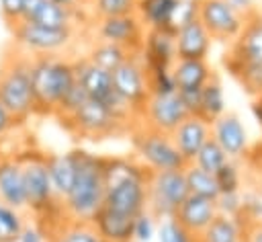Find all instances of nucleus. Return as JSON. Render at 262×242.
I'll use <instances>...</instances> for the list:
<instances>
[{"mask_svg": "<svg viewBox=\"0 0 262 242\" xmlns=\"http://www.w3.org/2000/svg\"><path fill=\"white\" fill-rule=\"evenodd\" d=\"M76 160L78 170L70 193L63 197V209L70 219L92 221L104 201L102 156L90 154L86 150H76Z\"/></svg>", "mask_w": 262, "mask_h": 242, "instance_id": "nucleus-1", "label": "nucleus"}, {"mask_svg": "<svg viewBox=\"0 0 262 242\" xmlns=\"http://www.w3.org/2000/svg\"><path fill=\"white\" fill-rule=\"evenodd\" d=\"M74 66L66 55H31V84L37 115H53L74 86Z\"/></svg>", "mask_w": 262, "mask_h": 242, "instance_id": "nucleus-2", "label": "nucleus"}, {"mask_svg": "<svg viewBox=\"0 0 262 242\" xmlns=\"http://www.w3.org/2000/svg\"><path fill=\"white\" fill-rule=\"evenodd\" d=\"M0 105L14 123H25L35 115V96L31 84V55L18 51L6 53L0 62Z\"/></svg>", "mask_w": 262, "mask_h": 242, "instance_id": "nucleus-3", "label": "nucleus"}, {"mask_svg": "<svg viewBox=\"0 0 262 242\" xmlns=\"http://www.w3.org/2000/svg\"><path fill=\"white\" fill-rule=\"evenodd\" d=\"M131 144L135 158L151 172L160 170H182L186 166L184 158L176 150L168 133L137 125L131 129Z\"/></svg>", "mask_w": 262, "mask_h": 242, "instance_id": "nucleus-4", "label": "nucleus"}, {"mask_svg": "<svg viewBox=\"0 0 262 242\" xmlns=\"http://www.w3.org/2000/svg\"><path fill=\"white\" fill-rule=\"evenodd\" d=\"M10 31L14 47L27 55H61L76 41L78 29H49L20 21Z\"/></svg>", "mask_w": 262, "mask_h": 242, "instance_id": "nucleus-5", "label": "nucleus"}, {"mask_svg": "<svg viewBox=\"0 0 262 242\" xmlns=\"http://www.w3.org/2000/svg\"><path fill=\"white\" fill-rule=\"evenodd\" d=\"M61 123L76 133L78 137L84 139H106V137H115L119 133H125L131 129V125L123 123L121 119H117L102 103L88 98L76 113H72L68 119H61Z\"/></svg>", "mask_w": 262, "mask_h": 242, "instance_id": "nucleus-6", "label": "nucleus"}, {"mask_svg": "<svg viewBox=\"0 0 262 242\" xmlns=\"http://www.w3.org/2000/svg\"><path fill=\"white\" fill-rule=\"evenodd\" d=\"M188 197L184 170H160L149 172L147 178V207L154 219L174 217L178 205Z\"/></svg>", "mask_w": 262, "mask_h": 242, "instance_id": "nucleus-7", "label": "nucleus"}, {"mask_svg": "<svg viewBox=\"0 0 262 242\" xmlns=\"http://www.w3.org/2000/svg\"><path fill=\"white\" fill-rule=\"evenodd\" d=\"M196 18L211 39L223 43H233L246 23V14L235 10L227 0H196Z\"/></svg>", "mask_w": 262, "mask_h": 242, "instance_id": "nucleus-8", "label": "nucleus"}, {"mask_svg": "<svg viewBox=\"0 0 262 242\" xmlns=\"http://www.w3.org/2000/svg\"><path fill=\"white\" fill-rule=\"evenodd\" d=\"M115 90L129 103L135 117H141V111L149 98V84H147V70L139 57V53H133L127 57L119 68L111 72Z\"/></svg>", "mask_w": 262, "mask_h": 242, "instance_id": "nucleus-9", "label": "nucleus"}, {"mask_svg": "<svg viewBox=\"0 0 262 242\" xmlns=\"http://www.w3.org/2000/svg\"><path fill=\"white\" fill-rule=\"evenodd\" d=\"M188 115L190 113L184 107L180 94L168 92V94H149L139 119L143 121L141 125L170 135Z\"/></svg>", "mask_w": 262, "mask_h": 242, "instance_id": "nucleus-10", "label": "nucleus"}, {"mask_svg": "<svg viewBox=\"0 0 262 242\" xmlns=\"http://www.w3.org/2000/svg\"><path fill=\"white\" fill-rule=\"evenodd\" d=\"M94 37H96V41H108V43L125 47L131 53H139L143 37H145V27L135 12L123 14V16L96 18L94 21Z\"/></svg>", "mask_w": 262, "mask_h": 242, "instance_id": "nucleus-11", "label": "nucleus"}, {"mask_svg": "<svg viewBox=\"0 0 262 242\" xmlns=\"http://www.w3.org/2000/svg\"><path fill=\"white\" fill-rule=\"evenodd\" d=\"M147 178H129L108 187L104 191L102 207L129 217H137L147 207Z\"/></svg>", "mask_w": 262, "mask_h": 242, "instance_id": "nucleus-12", "label": "nucleus"}, {"mask_svg": "<svg viewBox=\"0 0 262 242\" xmlns=\"http://www.w3.org/2000/svg\"><path fill=\"white\" fill-rule=\"evenodd\" d=\"M217 213L219 211H217L215 199H207V197L188 193V197L178 205L172 219L194 240L196 236H201L205 232V228L215 219Z\"/></svg>", "mask_w": 262, "mask_h": 242, "instance_id": "nucleus-13", "label": "nucleus"}, {"mask_svg": "<svg viewBox=\"0 0 262 242\" xmlns=\"http://www.w3.org/2000/svg\"><path fill=\"white\" fill-rule=\"evenodd\" d=\"M176 31L170 29H145V37L139 49V57L145 70L172 68L176 62Z\"/></svg>", "mask_w": 262, "mask_h": 242, "instance_id": "nucleus-14", "label": "nucleus"}, {"mask_svg": "<svg viewBox=\"0 0 262 242\" xmlns=\"http://www.w3.org/2000/svg\"><path fill=\"white\" fill-rule=\"evenodd\" d=\"M211 137L223 148L229 160L242 158L248 152V133L239 117L231 111H225L211 123Z\"/></svg>", "mask_w": 262, "mask_h": 242, "instance_id": "nucleus-15", "label": "nucleus"}, {"mask_svg": "<svg viewBox=\"0 0 262 242\" xmlns=\"http://www.w3.org/2000/svg\"><path fill=\"white\" fill-rule=\"evenodd\" d=\"M72 66H74V78L84 88L88 98L102 103L108 94L115 92L111 72L98 68L96 64H92L86 55H82L78 59H72Z\"/></svg>", "mask_w": 262, "mask_h": 242, "instance_id": "nucleus-16", "label": "nucleus"}, {"mask_svg": "<svg viewBox=\"0 0 262 242\" xmlns=\"http://www.w3.org/2000/svg\"><path fill=\"white\" fill-rule=\"evenodd\" d=\"M176 150L184 158V162H192L201 146L211 137V125L203 121L199 115H188L172 133H170Z\"/></svg>", "mask_w": 262, "mask_h": 242, "instance_id": "nucleus-17", "label": "nucleus"}, {"mask_svg": "<svg viewBox=\"0 0 262 242\" xmlns=\"http://www.w3.org/2000/svg\"><path fill=\"white\" fill-rule=\"evenodd\" d=\"M176 59H207L211 49V35L199 23V18L188 21L176 29Z\"/></svg>", "mask_w": 262, "mask_h": 242, "instance_id": "nucleus-18", "label": "nucleus"}, {"mask_svg": "<svg viewBox=\"0 0 262 242\" xmlns=\"http://www.w3.org/2000/svg\"><path fill=\"white\" fill-rule=\"evenodd\" d=\"M0 201L18 211H27L25 178L18 158L0 160Z\"/></svg>", "mask_w": 262, "mask_h": 242, "instance_id": "nucleus-19", "label": "nucleus"}, {"mask_svg": "<svg viewBox=\"0 0 262 242\" xmlns=\"http://www.w3.org/2000/svg\"><path fill=\"white\" fill-rule=\"evenodd\" d=\"M223 66L252 98L262 94V64L260 62L244 59L242 55L229 49L223 57Z\"/></svg>", "mask_w": 262, "mask_h": 242, "instance_id": "nucleus-20", "label": "nucleus"}, {"mask_svg": "<svg viewBox=\"0 0 262 242\" xmlns=\"http://www.w3.org/2000/svg\"><path fill=\"white\" fill-rule=\"evenodd\" d=\"M45 162H47V172H49L53 193L63 201V197L70 193L74 185L76 170H78L76 150L63 152V154H45Z\"/></svg>", "mask_w": 262, "mask_h": 242, "instance_id": "nucleus-21", "label": "nucleus"}, {"mask_svg": "<svg viewBox=\"0 0 262 242\" xmlns=\"http://www.w3.org/2000/svg\"><path fill=\"white\" fill-rule=\"evenodd\" d=\"M133 219L129 215L100 207L92 217V226L106 242H135L133 240Z\"/></svg>", "mask_w": 262, "mask_h": 242, "instance_id": "nucleus-22", "label": "nucleus"}, {"mask_svg": "<svg viewBox=\"0 0 262 242\" xmlns=\"http://www.w3.org/2000/svg\"><path fill=\"white\" fill-rule=\"evenodd\" d=\"M237 55L250 62H260L262 64V14L258 10L250 12L246 16L242 33L235 37V41L229 47Z\"/></svg>", "mask_w": 262, "mask_h": 242, "instance_id": "nucleus-23", "label": "nucleus"}, {"mask_svg": "<svg viewBox=\"0 0 262 242\" xmlns=\"http://www.w3.org/2000/svg\"><path fill=\"white\" fill-rule=\"evenodd\" d=\"M176 92L184 90H199L207 84L213 70L207 64V59H176L170 68Z\"/></svg>", "mask_w": 262, "mask_h": 242, "instance_id": "nucleus-24", "label": "nucleus"}, {"mask_svg": "<svg viewBox=\"0 0 262 242\" xmlns=\"http://www.w3.org/2000/svg\"><path fill=\"white\" fill-rule=\"evenodd\" d=\"M151 170H147L137 158L127 156H115V158H102V180L104 191L108 187H115L129 178H147Z\"/></svg>", "mask_w": 262, "mask_h": 242, "instance_id": "nucleus-25", "label": "nucleus"}, {"mask_svg": "<svg viewBox=\"0 0 262 242\" xmlns=\"http://www.w3.org/2000/svg\"><path fill=\"white\" fill-rule=\"evenodd\" d=\"M178 0H139L135 14L145 29H172V12Z\"/></svg>", "mask_w": 262, "mask_h": 242, "instance_id": "nucleus-26", "label": "nucleus"}, {"mask_svg": "<svg viewBox=\"0 0 262 242\" xmlns=\"http://www.w3.org/2000/svg\"><path fill=\"white\" fill-rule=\"evenodd\" d=\"M223 113H225L223 86H221L219 76L213 72L211 78L207 80V84L201 88V98H199V111H196V115L211 125Z\"/></svg>", "mask_w": 262, "mask_h": 242, "instance_id": "nucleus-27", "label": "nucleus"}, {"mask_svg": "<svg viewBox=\"0 0 262 242\" xmlns=\"http://www.w3.org/2000/svg\"><path fill=\"white\" fill-rule=\"evenodd\" d=\"M192 242H244V226L237 217L217 213L205 232Z\"/></svg>", "mask_w": 262, "mask_h": 242, "instance_id": "nucleus-28", "label": "nucleus"}, {"mask_svg": "<svg viewBox=\"0 0 262 242\" xmlns=\"http://www.w3.org/2000/svg\"><path fill=\"white\" fill-rule=\"evenodd\" d=\"M131 55H133V53L127 51L125 47L115 45V43H108V41H94V43L90 45L88 53H86V57H88L92 64H96L98 68L108 70V72H113L115 68H119V66H121L127 57H131Z\"/></svg>", "mask_w": 262, "mask_h": 242, "instance_id": "nucleus-29", "label": "nucleus"}, {"mask_svg": "<svg viewBox=\"0 0 262 242\" xmlns=\"http://www.w3.org/2000/svg\"><path fill=\"white\" fill-rule=\"evenodd\" d=\"M182 170H184V178H186V187H188L190 195H199V197H207V199L219 197V187H217L213 172H207L192 162H188Z\"/></svg>", "mask_w": 262, "mask_h": 242, "instance_id": "nucleus-30", "label": "nucleus"}, {"mask_svg": "<svg viewBox=\"0 0 262 242\" xmlns=\"http://www.w3.org/2000/svg\"><path fill=\"white\" fill-rule=\"evenodd\" d=\"M49 242H106L92 221H78V219H68L51 238Z\"/></svg>", "mask_w": 262, "mask_h": 242, "instance_id": "nucleus-31", "label": "nucleus"}, {"mask_svg": "<svg viewBox=\"0 0 262 242\" xmlns=\"http://www.w3.org/2000/svg\"><path fill=\"white\" fill-rule=\"evenodd\" d=\"M27 226L23 211L0 201V242H14Z\"/></svg>", "mask_w": 262, "mask_h": 242, "instance_id": "nucleus-32", "label": "nucleus"}, {"mask_svg": "<svg viewBox=\"0 0 262 242\" xmlns=\"http://www.w3.org/2000/svg\"><path fill=\"white\" fill-rule=\"evenodd\" d=\"M137 2L139 0H88V12L94 21L133 14L137 10Z\"/></svg>", "mask_w": 262, "mask_h": 242, "instance_id": "nucleus-33", "label": "nucleus"}, {"mask_svg": "<svg viewBox=\"0 0 262 242\" xmlns=\"http://www.w3.org/2000/svg\"><path fill=\"white\" fill-rule=\"evenodd\" d=\"M227 160H229V158H227V154L223 152V148H221L213 137H209V139L201 146V150L196 152L192 164H196L199 168H203V170L215 174Z\"/></svg>", "mask_w": 262, "mask_h": 242, "instance_id": "nucleus-34", "label": "nucleus"}, {"mask_svg": "<svg viewBox=\"0 0 262 242\" xmlns=\"http://www.w3.org/2000/svg\"><path fill=\"white\" fill-rule=\"evenodd\" d=\"M215 180L219 187V195L221 193H239V185H242V174L239 168L233 160H227L217 172H215Z\"/></svg>", "mask_w": 262, "mask_h": 242, "instance_id": "nucleus-35", "label": "nucleus"}, {"mask_svg": "<svg viewBox=\"0 0 262 242\" xmlns=\"http://www.w3.org/2000/svg\"><path fill=\"white\" fill-rule=\"evenodd\" d=\"M88 100V94L84 92V88L78 84V82H74V86L68 90V94L61 98V103L57 105V109H55V113L53 115H57L59 119H68L72 113H76L84 103Z\"/></svg>", "mask_w": 262, "mask_h": 242, "instance_id": "nucleus-36", "label": "nucleus"}, {"mask_svg": "<svg viewBox=\"0 0 262 242\" xmlns=\"http://www.w3.org/2000/svg\"><path fill=\"white\" fill-rule=\"evenodd\" d=\"M147 84H149V94L176 92V84H174V78H172L170 68H154V70H147Z\"/></svg>", "mask_w": 262, "mask_h": 242, "instance_id": "nucleus-37", "label": "nucleus"}, {"mask_svg": "<svg viewBox=\"0 0 262 242\" xmlns=\"http://www.w3.org/2000/svg\"><path fill=\"white\" fill-rule=\"evenodd\" d=\"M154 234H156V219L151 217V213L141 211L133 219V240H137V242H149Z\"/></svg>", "mask_w": 262, "mask_h": 242, "instance_id": "nucleus-38", "label": "nucleus"}, {"mask_svg": "<svg viewBox=\"0 0 262 242\" xmlns=\"http://www.w3.org/2000/svg\"><path fill=\"white\" fill-rule=\"evenodd\" d=\"M160 236V242H192V238L172 219V217H168V219H160V232H158Z\"/></svg>", "mask_w": 262, "mask_h": 242, "instance_id": "nucleus-39", "label": "nucleus"}, {"mask_svg": "<svg viewBox=\"0 0 262 242\" xmlns=\"http://www.w3.org/2000/svg\"><path fill=\"white\" fill-rule=\"evenodd\" d=\"M192 18H196V0H178L172 12V29L176 31Z\"/></svg>", "mask_w": 262, "mask_h": 242, "instance_id": "nucleus-40", "label": "nucleus"}, {"mask_svg": "<svg viewBox=\"0 0 262 242\" xmlns=\"http://www.w3.org/2000/svg\"><path fill=\"white\" fill-rule=\"evenodd\" d=\"M23 6L25 0H0V18L12 27L23 21Z\"/></svg>", "mask_w": 262, "mask_h": 242, "instance_id": "nucleus-41", "label": "nucleus"}, {"mask_svg": "<svg viewBox=\"0 0 262 242\" xmlns=\"http://www.w3.org/2000/svg\"><path fill=\"white\" fill-rule=\"evenodd\" d=\"M215 203H217V211L219 213L235 217L239 213V209H242V195L239 193H221L215 199Z\"/></svg>", "mask_w": 262, "mask_h": 242, "instance_id": "nucleus-42", "label": "nucleus"}, {"mask_svg": "<svg viewBox=\"0 0 262 242\" xmlns=\"http://www.w3.org/2000/svg\"><path fill=\"white\" fill-rule=\"evenodd\" d=\"M18 242H45V236H43V232L39 230V228H35V226H25V230L20 232V236L16 238Z\"/></svg>", "mask_w": 262, "mask_h": 242, "instance_id": "nucleus-43", "label": "nucleus"}, {"mask_svg": "<svg viewBox=\"0 0 262 242\" xmlns=\"http://www.w3.org/2000/svg\"><path fill=\"white\" fill-rule=\"evenodd\" d=\"M14 125H16V123H14V119H12V117L8 115V111L0 105V139H2V137H4V135H6Z\"/></svg>", "mask_w": 262, "mask_h": 242, "instance_id": "nucleus-44", "label": "nucleus"}, {"mask_svg": "<svg viewBox=\"0 0 262 242\" xmlns=\"http://www.w3.org/2000/svg\"><path fill=\"white\" fill-rule=\"evenodd\" d=\"M43 2H45V0H25V6H23V21L29 23V21L33 18V14L41 8Z\"/></svg>", "mask_w": 262, "mask_h": 242, "instance_id": "nucleus-45", "label": "nucleus"}, {"mask_svg": "<svg viewBox=\"0 0 262 242\" xmlns=\"http://www.w3.org/2000/svg\"><path fill=\"white\" fill-rule=\"evenodd\" d=\"M244 242H262V224L244 230Z\"/></svg>", "mask_w": 262, "mask_h": 242, "instance_id": "nucleus-46", "label": "nucleus"}, {"mask_svg": "<svg viewBox=\"0 0 262 242\" xmlns=\"http://www.w3.org/2000/svg\"><path fill=\"white\" fill-rule=\"evenodd\" d=\"M235 10H239L242 14H250V12H254L256 8H254V4H252V0H227Z\"/></svg>", "mask_w": 262, "mask_h": 242, "instance_id": "nucleus-47", "label": "nucleus"}, {"mask_svg": "<svg viewBox=\"0 0 262 242\" xmlns=\"http://www.w3.org/2000/svg\"><path fill=\"white\" fill-rule=\"evenodd\" d=\"M63 8H88V0H49Z\"/></svg>", "mask_w": 262, "mask_h": 242, "instance_id": "nucleus-48", "label": "nucleus"}, {"mask_svg": "<svg viewBox=\"0 0 262 242\" xmlns=\"http://www.w3.org/2000/svg\"><path fill=\"white\" fill-rule=\"evenodd\" d=\"M252 113H254V117L258 119V123L262 125V94L254 98V103H252Z\"/></svg>", "mask_w": 262, "mask_h": 242, "instance_id": "nucleus-49", "label": "nucleus"}, {"mask_svg": "<svg viewBox=\"0 0 262 242\" xmlns=\"http://www.w3.org/2000/svg\"><path fill=\"white\" fill-rule=\"evenodd\" d=\"M258 185H260V191H262V176H260V183Z\"/></svg>", "mask_w": 262, "mask_h": 242, "instance_id": "nucleus-50", "label": "nucleus"}, {"mask_svg": "<svg viewBox=\"0 0 262 242\" xmlns=\"http://www.w3.org/2000/svg\"><path fill=\"white\" fill-rule=\"evenodd\" d=\"M14 242H18V240H14Z\"/></svg>", "mask_w": 262, "mask_h": 242, "instance_id": "nucleus-51", "label": "nucleus"}]
</instances>
